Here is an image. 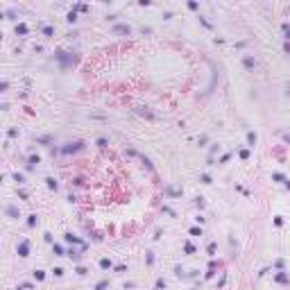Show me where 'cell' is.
Masks as SVG:
<instances>
[{
    "label": "cell",
    "mask_w": 290,
    "mask_h": 290,
    "mask_svg": "<svg viewBox=\"0 0 290 290\" xmlns=\"http://www.w3.org/2000/svg\"><path fill=\"white\" fill-rule=\"evenodd\" d=\"M283 50H286V55H290V41L283 43Z\"/></svg>",
    "instance_id": "816d5d0a"
},
{
    "label": "cell",
    "mask_w": 290,
    "mask_h": 290,
    "mask_svg": "<svg viewBox=\"0 0 290 290\" xmlns=\"http://www.w3.org/2000/svg\"><path fill=\"white\" fill-rule=\"evenodd\" d=\"M281 30H283V34H286V41H290V23H283Z\"/></svg>",
    "instance_id": "cb8c5ba5"
},
{
    "label": "cell",
    "mask_w": 290,
    "mask_h": 290,
    "mask_svg": "<svg viewBox=\"0 0 290 290\" xmlns=\"http://www.w3.org/2000/svg\"><path fill=\"white\" fill-rule=\"evenodd\" d=\"M229 156H231V154H222V156H220V163H227V161H229Z\"/></svg>",
    "instance_id": "c3c4849f"
},
{
    "label": "cell",
    "mask_w": 290,
    "mask_h": 290,
    "mask_svg": "<svg viewBox=\"0 0 290 290\" xmlns=\"http://www.w3.org/2000/svg\"><path fill=\"white\" fill-rule=\"evenodd\" d=\"M188 234H190V236H202V227H190Z\"/></svg>",
    "instance_id": "f1b7e54d"
},
{
    "label": "cell",
    "mask_w": 290,
    "mask_h": 290,
    "mask_svg": "<svg viewBox=\"0 0 290 290\" xmlns=\"http://www.w3.org/2000/svg\"><path fill=\"white\" fill-rule=\"evenodd\" d=\"M218 150H220V145H218V143H213V145H211V150H208V163L213 161V154H216Z\"/></svg>",
    "instance_id": "d6986e66"
},
{
    "label": "cell",
    "mask_w": 290,
    "mask_h": 290,
    "mask_svg": "<svg viewBox=\"0 0 290 290\" xmlns=\"http://www.w3.org/2000/svg\"><path fill=\"white\" fill-rule=\"evenodd\" d=\"M166 193L170 197H181V190H175V188H166Z\"/></svg>",
    "instance_id": "4316f807"
},
{
    "label": "cell",
    "mask_w": 290,
    "mask_h": 290,
    "mask_svg": "<svg viewBox=\"0 0 290 290\" xmlns=\"http://www.w3.org/2000/svg\"><path fill=\"white\" fill-rule=\"evenodd\" d=\"M55 59L59 61L63 68H66V66H73V63L77 61V57H75L73 52H66V50H57V52H55Z\"/></svg>",
    "instance_id": "6da1fadb"
},
{
    "label": "cell",
    "mask_w": 290,
    "mask_h": 290,
    "mask_svg": "<svg viewBox=\"0 0 290 290\" xmlns=\"http://www.w3.org/2000/svg\"><path fill=\"white\" fill-rule=\"evenodd\" d=\"M166 288V279H156V290H163Z\"/></svg>",
    "instance_id": "74e56055"
},
{
    "label": "cell",
    "mask_w": 290,
    "mask_h": 290,
    "mask_svg": "<svg viewBox=\"0 0 290 290\" xmlns=\"http://www.w3.org/2000/svg\"><path fill=\"white\" fill-rule=\"evenodd\" d=\"M66 256H71V261H73V263H77V261L82 258V254H79V249L71 247V249H68V252H66Z\"/></svg>",
    "instance_id": "9c48e42d"
},
{
    "label": "cell",
    "mask_w": 290,
    "mask_h": 290,
    "mask_svg": "<svg viewBox=\"0 0 290 290\" xmlns=\"http://www.w3.org/2000/svg\"><path fill=\"white\" fill-rule=\"evenodd\" d=\"M14 181H18V184H25V175H21V172H14Z\"/></svg>",
    "instance_id": "484cf974"
},
{
    "label": "cell",
    "mask_w": 290,
    "mask_h": 290,
    "mask_svg": "<svg viewBox=\"0 0 290 290\" xmlns=\"http://www.w3.org/2000/svg\"><path fill=\"white\" fill-rule=\"evenodd\" d=\"M36 224H39V216H36V213H32V216L27 218V227H36Z\"/></svg>",
    "instance_id": "2e32d148"
},
{
    "label": "cell",
    "mask_w": 290,
    "mask_h": 290,
    "mask_svg": "<svg viewBox=\"0 0 290 290\" xmlns=\"http://www.w3.org/2000/svg\"><path fill=\"white\" fill-rule=\"evenodd\" d=\"M55 34V27L52 25H43V36H52Z\"/></svg>",
    "instance_id": "603a6c76"
},
{
    "label": "cell",
    "mask_w": 290,
    "mask_h": 290,
    "mask_svg": "<svg viewBox=\"0 0 290 290\" xmlns=\"http://www.w3.org/2000/svg\"><path fill=\"white\" fill-rule=\"evenodd\" d=\"M283 186H286V188L290 190V179H286V184H283Z\"/></svg>",
    "instance_id": "f5cc1de1"
},
{
    "label": "cell",
    "mask_w": 290,
    "mask_h": 290,
    "mask_svg": "<svg viewBox=\"0 0 290 290\" xmlns=\"http://www.w3.org/2000/svg\"><path fill=\"white\" fill-rule=\"evenodd\" d=\"M107 145H109V141H107L104 136H100V138H97V147H107Z\"/></svg>",
    "instance_id": "e575fe53"
},
{
    "label": "cell",
    "mask_w": 290,
    "mask_h": 290,
    "mask_svg": "<svg viewBox=\"0 0 290 290\" xmlns=\"http://www.w3.org/2000/svg\"><path fill=\"white\" fill-rule=\"evenodd\" d=\"M111 265H113V263H111L109 258H100V268H102V270H109Z\"/></svg>",
    "instance_id": "7402d4cb"
},
{
    "label": "cell",
    "mask_w": 290,
    "mask_h": 290,
    "mask_svg": "<svg viewBox=\"0 0 290 290\" xmlns=\"http://www.w3.org/2000/svg\"><path fill=\"white\" fill-rule=\"evenodd\" d=\"M5 16H7V18H16L18 11H16V9H7V11H5Z\"/></svg>",
    "instance_id": "d6a6232c"
},
{
    "label": "cell",
    "mask_w": 290,
    "mask_h": 290,
    "mask_svg": "<svg viewBox=\"0 0 290 290\" xmlns=\"http://www.w3.org/2000/svg\"><path fill=\"white\" fill-rule=\"evenodd\" d=\"M5 211H7V216H9V218H14V220H18V218H21V213H18V206H14V204H9L7 208H5Z\"/></svg>",
    "instance_id": "30bf717a"
},
{
    "label": "cell",
    "mask_w": 290,
    "mask_h": 290,
    "mask_svg": "<svg viewBox=\"0 0 290 290\" xmlns=\"http://www.w3.org/2000/svg\"><path fill=\"white\" fill-rule=\"evenodd\" d=\"M206 141H208V136H206V134H204V136H200V145H202V147L206 145Z\"/></svg>",
    "instance_id": "7dc6e473"
},
{
    "label": "cell",
    "mask_w": 290,
    "mask_h": 290,
    "mask_svg": "<svg viewBox=\"0 0 290 290\" xmlns=\"http://www.w3.org/2000/svg\"><path fill=\"white\" fill-rule=\"evenodd\" d=\"M0 89H2V91H7V89H9V82H7V79H2V84H0Z\"/></svg>",
    "instance_id": "681fc988"
},
{
    "label": "cell",
    "mask_w": 290,
    "mask_h": 290,
    "mask_svg": "<svg viewBox=\"0 0 290 290\" xmlns=\"http://www.w3.org/2000/svg\"><path fill=\"white\" fill-rule=\"evenodd\" d=\"M224 281H227V274H222V277H220V281H218V290L224 286Z\"/></svg>",
    "instance_id": "60d3db41"
},
{
    "label": "cell",
    "mask_w": 290,
    "mask_h": 290,
    "mask_svg": "<svg viewBox=\"0 0 290 290\" xmlns=\"http://www.w3.org/2000/svg\"><path fill=\"white\" fill-rule=\"evenodd\" d=\"M283 265H286V263H283V258H279V261L274 263V268H277V270H283Z\"/></svg>",
    "instance_id": "f6af8a7d"
},
{
    "label": "cell",
    "mask_w": 290,
    "mask_h": 290,
    "mask_svg": "<svg viewBox=\"0 0 290 290\" xmlns=\"http://www.w3.org/2000/svg\"><path fill=\"white\" fill-rule=\"evenodd\" d=\"M7 136H9V138H16V136H18V129H9Z\"/></svg>",
    "instance_id": "b9f144b4"
},
{
    "label": "cell",
    "mask_w": 290,
    "mask_h": 290,
    "mask_svg": "<svg viewBox=\"0 0 290 290\" xmlns=\"http://www.w3.org/2000/svg\"><path fill=\"white\" fill-rule=\"evenodd\" d=\"M63 238H66V242H73V245H79L82 249H86L89 245H86V242L79 238V236H75V234H71V231H68V234H63Z\"/></svg>",
    "instance_id": "3957f363"
},
{
    "label": "cell",
    "mask_w": 290,
    "mask_h": 290,
    "mask_svg": "<svg viewBox=\"0 0 290 290\" xmlns=\"http://www.w3.org/2000/svg\"><path fill=\"white\" fill-rule=\"evenodd\" d=\"M27 32H30V27H27L25 23H16V34H21V36H25Z\"/></svg>",
    "instance_id": "7c38bea8"
},
{
    "label": "cell",
    "mask_w": 290,
    "mask_h": 290,
    "mask_svg": "<svg viewBox=\"0 0 290 290\" xmlns=\"http://www.w3.org/2000/svg\"><path fill=\"white\" fill-rule=\"evenodd\" d=\"M274 224H277V227H283V218L277 216V218H274Z\"/></svg>",
    "instance_id": "ee69618b"
},
{
    "label": "cell",
    "mask_w": 290,
    "mask_h": 290,
    "mask_svg": "<svg viewBox=\"0 0 290 290\" xmlns=\"http://www.w3.org/2000/svg\"><path fill=\"white\" fill-rule=\"evenodd\" d=\"M66 21H68V23H75V21H77V11L71 9V11H68V16H66Z\"/></svg>",
    "instance_id": "d4e9b609"
},
{
    "label": "cell",
    "mask_w": 290,
    "mask_h": 290,
    "mask_svg": "<svg viewBox=\"0 0 290 290\" xmlns=\"http://www.w3.org/2000/svg\"><path fill=\"white\" fill-rule=\"evenodd\" d=\"M52 252H55V256H66V249L61 245H57V242H52Z\"/></svg>",
    "instance_id": "4fadbf2b"
},
{
    "label": "cell",
    "mask_w": 290,
    "mask_h": 290,
    "mask_svg": "<svg viewBox=\"0 0 290 290\" xmlns=\"http://www.w3.org/2000/svg\"><path fill=\"white\" fill-rule=\"evenodd\" d=\"M145 261H147V265H152V263H154V254H152V252H147V256H145Z\"/></svg>",
    "instance_id": "f35d334b"
},
{
    "label": "cell",
    "mask_w": 290,
    "mask_h": 290,
    "mask_svg": "<svg viewBox=\"0 0 290 290\" xmlns=\"http://www.w3.org/2000/svg\"><path fill=\"white\" fill-rule=\"evenodd\" d=\"M45 186H48L50 190H57V188H59V184H57L52 177H45Z\"/></svg>",
    "instance_id": "9a60e30c"
},
{
    "label": "cell",
    "mask_w": 290,
    "mask_h": 290,
    "mask_svg": "<svg viewBox=\"0 0 290 290\" xmlns=\"http://www.w3.org/2000/svg\"><path fill=\"white\" fill-rule=\"evenodd\" d=\"M16 252H18L21 258H27V256H30V240H21L18 247H16Z\"/></svg>",
    "instance_id": "277c9868"
},
{
    "label": "cell",
    "mask_w": 290,
    "mask_h": 290,
    "mask_svg": "<svg viewBox=\"0 0 290 290\" xmlns=\"http://www.w3.org/2000/svg\"><path fill=\"white\" fill-rule=\"evenodd\" d=\"M79 150H84V141H75V143H66L63 147L59 150L61 154H75V152H79Z\"/></svg>",
    "instance_id": "7a4b0ae2"
},
{
    "label": "cell",
    "mask_w": 290,
    "mask_h": 290,
    "mask_svg": "<svg viewBox=\"0 0 290 290\" xmlns=\"http://www.w3.org/2000/svg\"><path fill=\"white\" fill-rule=\"evenodd\" d=\"M256 141H258V136L254 134V132H247V145H249V147H254V145H256Z\"/></svg>",
    "instance_id": "5bb4252c"
},
{
    "label": "cell",
    "mask_w": 290,
    "mask_h": 290,
    "mask_svg": "<svg viewBox=\"0 0 290 290\" xmlns=\"http://www.w3.org/2000/svg\"><path fill=\"white\" fill-rule=\"evenodd\" d=\"M272 179L279 181V184H286V175H283V172H272Z\"/></svg>",
    "instance_id": "e0dca14e"
},
{
    "label": "cell",
    "mask_w": 290,
    "mask_h": 290,
    "mask_svg": "<svg viewBox=\"0 0 290 290\" xmlns=\"http://www.w3.org/2000/svg\"><path fill=\"white\" fill-rule=\"evenodd\" d=\"M216 249H218V245H216V242H208V247H206V252H208V254H211V256H213V254H216Z\"/></svg>",
    "instance_id": "836d02e7"
},
{
    "label": "cell",
    "mask_w": 290,
    "mask_h": 290,
    "mask_svg": "<svg viewBox=\"0 0 290 290\" xmlns=\"http://www.w3.org/2000/svg\"><path fill=\"white\" fill-rule=\"evenodd\" d=\"M113 32H116V34H127V36H129V34H132V27L125 25V23H118V25H113Z\"/></svg>",
    "instance_id": "5b68a950"
},
{
    "label": "cell",
    "mask_w": 290,
    "mask_h": 290,
    "mask_svg": "<svg viewBox=\"0 0 290 290\" xmlns=\"http://www.w3.org/2000/svg\"><path fill=\"white\" fill-rule=\"evenodd\" d=\"M36 143H41V145H48V143H52V136H41V138H36Z\"/></svg>",
    "instance_id": "f546056e"
},
{
    "label": "cell",
    "mask_w": 290,
    "mask_h": 290,
    "mask_svg": "<svg viewBox=\"0 0 290 290\" xmlns=\"http://www.w3.org/2000/svg\"><path fill=\"white\" fill-rule=\"evenodd\" d=\"M188 9H190V11H197V9H200V2H195V0H190V2H188Z\"/></svg>",
    "instance_id": "d590c367"
},
{
    "label": "cell",
    "mask_w": 290,
    "mask_h": 290,
    "mask_svg": "<svg viewBox=\"0 0 290 290\" xmlns=\"http://www.w3.org/2000/svg\"><path fill=\"white\" fill-rule=\"evenodd\" d=\"M274 281H277V283H283V286H288V283H290V277L286 274V272H277V274H274Z\"/></svg>",
    "instance_id": "52a82bcc"
},
{
    "label": "cell",
    "mask_w": 290,
    "mask_h": 290,
    "mask_svg": "<svg viewBox=\"0 0 290 290\" xmlns=\"http://www.w3.org/2000/svg\"><path fill=\"white\" fill-rule=\"evenodd\" d=\"M52 274H55V277H63V268H55V270H52Z\"/></svg>",
    "instance_id": "ab89813d"
},
{
    "label": "cell",
    "mask_w": 290,
    "mask_h": 290,
    "mask_svg": "<svg viewBox=\"0 0 290 290\" xmlns=\"http://www.w3.org/2000/svg\"><path fill=\"white\" fill-rule=\"evenodd\" d=\"M73 11H89V5H84V2H77V5H73Z\"/></svg>",
    "instance_id": "44dd1931"
},
{
    "label": "cell",
    "mask_w": 290,
    "mask_h": 290,
    "mask_svg": "<svg viewBox=\"0 0 290 290\" xmlns=\"http://www.w3.org/2000/svg\"><path fill=\"white\" fill-rule=\"evenodd\" d=\"M107 288H109V279H102L95 283V290H107Z\"/></svg>",
    "instance_id": "ffe728a7"
},
{
    "label": "cell",
    "mask_w": 290,
    "mask_h": 290,
    "mask_svg": "<svg viewBox=\"0 0 290 290\" xmlns=\"http://www.w3.org/2000/svg\"><path fill=\"white\" fill-rule=\"evenodd\" d=\"M32 277H34V281H43V279H45V272H43V270H34Z\"/></svg>",
    "instance_id": "ac0fdd59"
},
{
    "label": "cell",
    "mask_w": 290,
    "mask_h": 290,
    "mask_svg": "<svg viewBox=\"0 0 290 290\" xmlns=\"http://www.w3.org/2000/svg\"><path fill=\"white\" fill-rule=\"evenodd\" d=\"M134 111H136L138 116H143V118H147V120H154V113H152V111H147L145 107H136Z\"/></svg>",
    "instance_id": "ba28073f"
},
{
    "label": "cell",
    "mask_w": 290,
    "mask_h": 290,
    "mask_svg": "<svg viewBox=\"0 0 290 290\" xmlns=\"http://www.w3.org/2000/svg\"><path fill=\"white\" fill-rule=\"evenodd\" d=\"M200 181H202V184H211L213 179H211V175H202V177H200Z\"/></svg>",
    "instance_id": "8d00e7d4"
},
{
    "label": "cell",
    "mask_w": 290,
    "mask_h": 290,
    "mask_svg": "<svg viewBox=\"0 0 290 290\" xmlns=\"http://www.w3.org/2000/svg\"><path fill=\"white\" fill-rule=\"evenodd\" d=\"M75 272H77L79 277H84V274H89V270L84 268V265H77V268H75Z\"/></svg>",
    "instance_id": "1f68e13d"
},
{
    "label": "cell",
    "mask_w": 290,
    "mask_h": 290,
    "mask_svg": "<svg viewBox=\"0 0 290 290\" xmlns=\"http://www.w3.org/2000/svg\"><path fill=\"white\" fill-rule=\"evenodd\" d=\"M195 206H197V208H204V206H206L204 197H195Z\"/></svg>",
    "instance_id": "4dcf8cb0"
},
{
    "label": "cell",
    "mask_w": 290,
    "mask_h": 290,
    "mask_svg": "<svg viewBox=\"0 0 290 290\" xmlns=\"http://www.w3.org/2000/svg\"><path fill=\"white\" fill-rule=\"evenodd\" d=\"M184 252L186 254H195V245L193 242H186V245H184Z\"/></svg>",
    "instance_id": "83f0119b"
},
{
    "label": "cell",
    "mask_w": 290,
    "mask_h": 290,
    "mask_svg": "<svg viewBox=\"0 0 290 290\" xmlns=\"http://www.w3.org/2000/svg\"><path fill=\"white\" fill-rule=\"evenodd\" d=\"M238 154H240V159H249V150H240Z\"/></svg>",
    "instance_id": "7bdbcfd3"
},
{
    "label": "cell",
    "mask_w": 290,
    "mask_h": 290,
    "mask_svg": "<svg viewBox=\"0 0 290 290\" xmlns=\"http://www.w3.org/2000/svg\"><path fill=\"white\" fill-rule=\"evenodd\" d=\"M242 66H245L247 71H254V68H256V61H254L252 57L247 55V57H242Z\"/></svg>",
    "instance_id": "8fae6325"
},
{
    "label": "cell",
    "mask_w": 290,
    "mask_h": 290,
    "mask_svg": "<svg viewBox=\"0 0 290 290\" xmlns=\"http://www.w3.org/2000/svg\"><path fill=\"white\" fill-rule=\"evenodd\" d=\"M175 274H177V277H184V270H181V265H177V268H175Z\"/></svg>",
    "instance_id": "bcb514c9"
},
{
    "label": "cell",
    "mask_w": 290,
    "mask_h": 290,
    "mask_svg": "<svg viewBox=\"0 0 290 290\" xmlns=\"http://www.w3.org/2000/svg\"><path fill=\"white\" fill-rule=\"evenodd\" d=\"M41 163V156L39 154H30L27 156V170H34V166H39Z\"/></svg>",
    "instance_id": "8992f818"
},
{
    "label": "cell",
    "mask_w": 290,
    "mask_h": 290,
    "mask_svg": "<svg viewBox=\"0 0 290 290\" xmlns=\"http://www.w3.org/2000/svg\"><path fill=\"white\" fill-rule=\"evenodd\" d=\"M200 21H202V25H204V27H206V30H211V23H208L206 18H200Z\"/></svg>",
    "instance_id": "f907efd6"
}]
</instances>
